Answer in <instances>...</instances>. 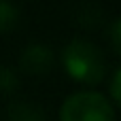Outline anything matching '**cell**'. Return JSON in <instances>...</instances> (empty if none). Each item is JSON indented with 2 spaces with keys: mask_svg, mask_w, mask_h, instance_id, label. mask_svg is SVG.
<instances>
[{
  "mask_svg": "<svg viewBox=\"0 0 121 121\" xmlns=\"http://www.w3.org/2000/svg\"><path fill=\"white\" fill-rule=\"evenodd\" d=\"M62 66L68 77L83 85H98L106 77L104 53L85 38H72L62 51Z\"/></svg>",
  "mask_w": 121,
  "mask_h": 121,
  "instance_id": "1",
  "label": "cell"
},
{
  "mask_svg": "<svg viewBox=\"0 0 121 121\" xmlns=\"http://www.w3.org/2000/svg\"><path fill=\"white\" fill-rule=\"evenodd\" d=\"M60 121H115V104L98 91H77L64 100Z\"/></svg>",
  "mask_w": 121,
  "mask_h": 121,
  "instance_id": "2",
  "label": "cell"
},
{
  "mask_svg": "<svg viewBox=\"0 0 121 121\" xmlns=\"http://www.w3.org/2000/svg\"><path fill=\"white\" fill-rule=\"evenodd\" d=\"M55 64V53L51 47L40 45V43H32L28 45L21 55H19V70L23 74H32V77H43L47 74Z\"/></svg>",
  "mask_w": 121,
  "mask_h": 121,
  "instance_id": "3",
  "label": "cell"
},
{
  "mask_svg": "<svg viewBox=\"0 0 121 121\" xmlns=\"http://www.w3.org/2000/svg\"><path fill=\"white\" fill-rule=\"evenodd\" d=\"M6 121H47V113L36 102L17 100V102L9 104V108H6Z\"/></svg>",
  "mask_w": 121,
  "mask_h": 121,
  "instance_id": "4",
  "label": "cell"
},
{
  "mask_svg": "<svg viewBox=\"0 0 121 121\" xmlns=\"http://www.w3.org/2000/svg\"><path fill=\"white\" fill-rule=\"evenodd\" d=\"M17 23H19L17 6L13 2H9V0H0V34L11 32Z\"/></svg>",
  "mask_w": 121,
  "mask_h": 121,
  "instance_id": "5",
  "label": "cell"
},
{
  "mask_svg": "<svg viewBox=\"0 0 121 121\" xmlns=\"http://www.w3.org/2000/svg\"><path fill=\"white\" fill-rule=\"evenodd\" d=\"M19 87V74L15 68H9V66H0V94L4 96H11L15 94Z\"/></svg>",
  "mask_w": 121,
  "mask_h": 121,
  "instance_id": "6",
  "label": "cell"
},
{
  "mask_svg": "<svg viewBox=\"0 0 121 121\" xmlns=\"http://www.w3.org/2000/svg\"><path fill=\"white\" fill-rule=\"evenodd\" d=\"M108 34H111L108 38H111V45H113V53L119 55V51H121V23H119V19H115L111 23Z\"/></svg>",
  "mask_w": 121,
  "mask_h": 121,
  "instance_id": "7",
  "label": "cell"
},
{
  "mask_svg": "<svg viewBox=\"0 0 121 121\" xmlns=\"http://www.w3.org/2000/svg\"><path fill=\"white\" fill-rule=\"evenodd\" d=\"M119 79H121V72H119V68H117V70L113 72V81H111V102H113V104H119V100H121Z\"/></svg>",
  "mask_w": 121,
  "mask_h": 121,
  "instance_id": "8",
  "label": "cell"
}]
</instances>
